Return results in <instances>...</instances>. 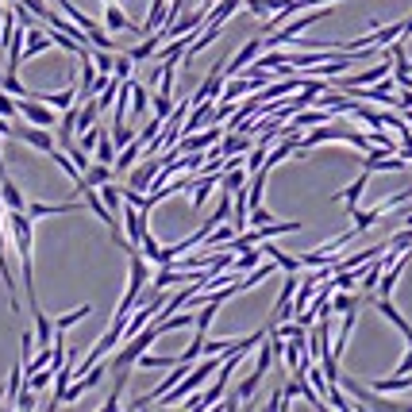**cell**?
Listing matches in <instances>:
<instances>
[{
    "label": "cell",
    "instance_id": "18",
    "mask_svg": "<svg viewBox=\"0 0 412 412\" xmlns=\"http://www.w3.org/2000/svg\"><path fill=\"white\" fill-rule=\"evenodd\" d=\"M93 162H104V166H112L116 162V143H112V135H96V146H93Z\"/></svg>",
    "mask_w": 412,
    "mask_h": 412
},
{
    "label": "cell",
    "instance_id": "21",
    "mask_svg": "<svg viewBox=\"0 0 412 412\" xmlns=\"http://www.w3.org/2000/svg\"><path fill=\"white\" fill-rule=\"evenodd\" d=\"M89 58H93V65H96L101 77H112V58H116V51H93Z\"/></svg>",
    "mask_w": 412,
    "mask_h": 412
},
{
    "label": "cell",
    "instance_id": "7",
    "mask_svg": "<svg viewBox=\"0 0 412 412\" xmlns=\"http://www.w3.org/2000/svg\"><path fill=\"white\" fill-rule=\"evenodd\" d=\"M31 220H39V216H62V212H85V201H62V204H43V201H31L27 208Z\"/></svg>",
    "mask_w": 412,
    "mask_h": 412
},
{
    "label": "cell",
    "instance_id": "20",
    "mask_svg": "<svg viewBox=\"0 0 412 412\" xmlns=\"http://www.w3.org/2000/svg\"><path fill=\"white\" fill-rule=\"evenodd\" d=\"M51 162H54V166H58V170H62V174H65V177H70V181H73V185H77V181H81V170H77V166H73V158H70V154H65V151H62V146H54V151H51Z\"/></svg>",
    "mask_w": 412,
    "mask_h": 412
},
{
    "label": "cell",
    "instance_id": "9",
    "mask_svg": "<svg viewBox=\"0 0 412 412\" xmlns=\"http://www.w3.org/2000/svg\"><path fill=\"white\" fill-rule=\"evenodd\" d=\"M262 254H270V262H274L282 274H293V270H304L301 266V254H285L277 243H270V239H262Z\"/></svg>",
    "mask_w": 412,
    "mask_h": 412
},
{
    "label": "cell",
    "instance_id": "2",
    "mask_svg": "<svg viewBox=\"0 0 412 412\" xmlns=\"http://www.w3.org/2000/svg\"><path fill=\"white\" fill-rule=\"evenodd\" d=\"M324 143H347L354 151H370V146H374L370 135H362V131H354V127H343L339 120H327V123H316V131H308V135L296 143V154H308Z\"/></svg>",
    "mask_w": 412,
    "mask_h": 412
},
{
    "label": "cell",
    "instance_id": "13",
    "mask_svg": "<svg viewBox=\"0 0 412 412\" xmlns=\"http://www.w3.org/2000/svg\"><path fill=\"white\" fill-rule=\"evenodd\" d=\"M193 212H201L204 208V201L212 196V189H220V177L216 174H201V177H193Z\"/></svg>",
    "mask_w": 412,
    "mask_h": 412
},
{
    "label": "cell",
    "instance_id": "11",
    "mask_svg": "<svg viewBox=\"0 0 412 412\" xmlns=\"http://www.w3.org/2000/svg\"><path fill=\"white\" fill-rule=\"evenodd\" d=\"M131 120H146V112H151V85H143V81H131V104H127Z\"/></svg>",
    "mask_w": 412,
    "mask_h": 412
},
{
    "label": "cell",
    "instance_id": "25",
    "mask_svg": "<svg viewBox=\"0 0 412 412\" xmlns=\"http://www.w3.org/2000/svg\"><path fill=\"white\" fill-rule=\"evenodd\" d=\"M0 405H4V389H0Z\"/></svg>",
    "mask_w": 412,
    "mask_h": 412
},
{
    "label": "cell",
    "instance_id": "24",
    "mask_svg": "<svg viewBox=\"0 0 412 412\" xmlns=\"http://www.w3.org/2000/svg\"><path fill=\"white\" fill-rule=\"evenodd\" d=\"M0 116H4V120H15V116H20V112H15V96L4 93V89H0Z\"/></svg>",
    "mask_w": 412,
    "mask_h": 412
},
{
    "label": "cell",
    "instance_id": "19",
    "mask_svg": "<svg viewBox=\"0 0 412 412\" xmlns=\"http://www.w3.org/2000/svg\"><path fill=\"white\" fill-rule=\"evenodd\" d=\"M85 316H93V304H77V308L65 312L62 320H54V335H58V332H70V327H73V324H81Z\"/></svg>",
    "mask_w": 412,
    "mask_h": 412
},
{
    "label": "cell",
    "instance_id": "17",
    "mask_svg": "<svg viewBox=\"0 0 412 412\" xmlns=\"http://www.w3.org/2000/svg\"><path fill=\"white\" fill-rule=\"evenodd\" d=\"M258 258H262V251H254V243L251 246H243V254H232V274H246L251 266H258Z\"/></svg>",
    "mask_w": 412,
    "mask_h": 412
},
{
    "label": "cell",
    "instance_id": "16",
    "mask_svg": "<svg viewBox=\"0 0 412 412\" xmlns=\"http://www.w3.org/2000/svg\"><path fill=\"white\" fill-rule=\"evenodd\" d=\"M177 362H181L177 354L170 358V354H146V351H143V354L135 358V366H139V370H170V366H177Z\"/></svg>",
    "mask_w": 412,
    "mask_h": 412
},
{
    "label": "cell",
    "instance_id": "12",
    "mask_svg": "<svg viewBox=\"0 0 412 412\" xmlns=\"http://www.w3.org/2000/svg\"><path fill=\"white\" fill-rule=\"evenodd\" d=\"M31 316H35V347H51L54 343V320L39 308V301L31 304Z\"/></svg>",
    "mask_w": 412,
    "mask_h": 412
},
{
    "label": "cell",
    "instance_id": "6",
    "mask_svg": "<svg viewBox=\"0 0 412 412\" xmlns=\"http://www.w3.org/2000/svg\"><path fill=\"white\" fill-rule=\"evenodd\" d=\"M104 27H108L112 35H120V31H127V35H139V27L127 20V8H120L116 0H104Z\"/></svg>",
    "mask_w": 412,
    "mask_h": 412
},
{
    "label": "cell",
    "instance_id": "3",
    "mask_svg": "<svg viewBox=\"0 0 412 412\" xmlns=\"http://www.w3.org/2000/svg\"><path fill=\"white\" fill-rule=\"evenodd\" d=\"M270 366H274V343L270 339H262V351H258V362H254V370H251V377H246L243 385L235 389V397L239 401H251L254 397V389L262 385V377L270 374Z\"/></svg>",
    "mask_w": 412,
    "mask_h": 412
},
{
    "label": "cell",
    "instance_id": "14",
    "mask_svg": "<svg viewBox=\"0 0 412 412\" xmlns=\"http://www.w3.org/2000/svg\"><path fill=\"white\" fill-rule=\"evenodd\" d=\"M81 181H85V185H104V181H116V170L104 166V162H89V166L81 170Z\"/></svg>",
    "mask_w": 412,
    "mask_h": 412
},
{
    "label": "cell",
    "instance_id": "22",
    "mask_svg": "<svg viewBox=\"0 0 412 412\" xmlns=\"http://www.w3.org/2000/svg\"><path fill=\"white\" fill-rule=\"evenodd\" d=\"M131 70H135V62H131V54H116V58H112V77L127 81V77H131Z\"/></svg>",
    "mask_w": 412,
    "mask_h": 412
},
{
    "label": "cell",
    "instance_id": "4",
    "mask_svg": "<svg viewBox=\"0 0 412 412\" xmlns=\"http://www.w3.org/2000/svg\"><path fill=\"white\" fill-rule=\"evenodd\" d=\"M120 216H123V227H127V235H123V246H139V243H143V235L151 232V227H146V216H151V212H143L139 204H127V201H123V204H120Z\"/></svg>",
    "mask_w": 412,
    "mask_h": 412
},
{
    "label": "cell",
    "instance_id": "10",
    "mask_svg": "<svg viewBox=\"0 0 412 412\" xmlns=\"http://www.w3.org/2000/svg\"><path fill=\"white\" fill-rule=\"evenodd\" d=\"M366 185H370V170H362V174L354 177L351 185L343 189V193H335L332 201H343V204H347V216H351V212L358 208V201H362V193H366Z\"/></svg>",
    "mask_w": 412,
    "mask_h": 412
},
{
    "label": "cell",
    "instance_id": "1",
    "mask_svg": "<svg viewBox=\"0 0 412 412\" xmlns=\"http://www.w3.org/2000/svg\"><path fill=\"white\" fill-rule=\"evenodd\" d=\"M4 224H8V232H12L15 254H20V282H23V289H27L31 304H35L39 296H35V282H31V251H35V235H31V224H35V220H31L27 212H8V208H4Z\"/></svg>",
    "mask_w": 412,
    "mask_h": 412
},
{
    "label": "cell",
    "instance_id": "15",
    "mask_svg": "<svg viewBox=\"0 0 412 412\" xmlns=\"http://www.w3.org/2000/svg\"><path fill=\"white\" fill-rule=\"evenodd\" d=\"M96 193H101L104 208H108L112 216L120 220V204H123V193H120V185H116V181H104V185H96Z\"/></svg>",
    "mask_w": 412,
    "mask_h": 412
},
{
    "label": "cell",
    "instance_id": "8",
    "mask_svg": "<svg viewBox=\"0 0 412 412\" xmlns=\"http://www.w3.org/2000/svg\"><path fill=\"white\" fill-rule=\"evenodd\" d=\"M0 204H4L8 212H23V208H27V201H23V193H20V185L8 177V170H0Z\"/></svg>",
    "mask_w": 412,
    "mask_h": 412
},
{
    "label": "cell",
    "instance_id": "5",
    "mask_svg": "<svg viewBox=\"0 0 412 412\" xmlns=\"http://www.w3.org/2000/svg\"><path fill=\"white\" fill-rule=\"evenodd\" d=\"M12 135L20 139V143L35 146V151H43V154H51L54 146H58V143H54V131L51 127H35V123H27V120H23V123L12 120Z\"/></svg>",
    "mask_w": 412,
    "mask_h": 412
},
{
    "label": "cell",
    "instance_id": "23",
    "mask_svg": "<svg viewBox=\"0 0 412 412\" xmlns=\"http://www.w3.org/2000/svg\"><path fill=\"white\" fill-rule=\"evenodd\" d=\"M151 104H154V116L166 120L170 112H174V104H177V101H174V96H166V93H154V96H151Z\"/></svg>",
    "mask_w": 412,
    "mask_h": 412
}]
</instances>
